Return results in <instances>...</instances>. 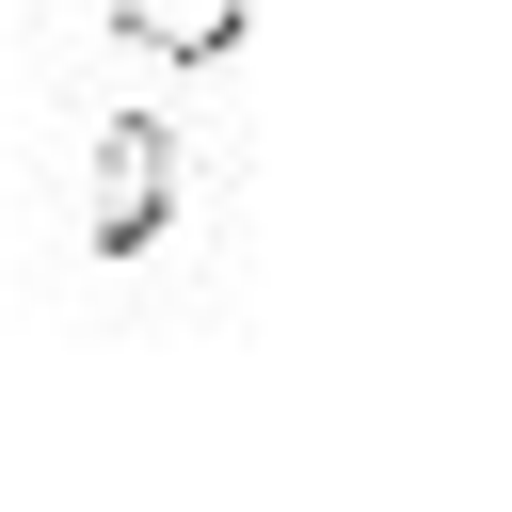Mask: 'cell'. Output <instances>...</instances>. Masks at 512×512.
<instances>
[{
    "label": "cell",
    "instance_id": "6da1fadb",
    "mask_svg": "<svg viewBox=\"0 0 512 512\" xmlns=\"http://www.w3.org/2000/svg\"><path fill=\"white\" fill-rule=\"evenodd\" d=\"M176 208H192V144L160 112H96L80 128V256L96 272H160L176 256Z\"/></svg>",
    "mask_w": 512,
    "mask_h": 512
},
{
    "label": "cell",
    "instance_id": "7a4b0ae2",
    "mask_svg": "<svg viewBox=\"0 0 512 512\" xmlns=\"http://www.w3.org/2000/svg\"><path fill=\"white\" fill-rule=\"evenodd\" d=\"M112 32H128L144 64H224V48L256 32V0H112Z\"/></svg>",
    "mask_w": 512,
    "mask_h": 512
}]
</instances>
